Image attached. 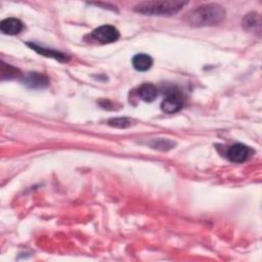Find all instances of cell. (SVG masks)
Returning <instances> with one entry per match:
<instances>
[{
  "instance_id": "cell-10",
  "label": "cell",
  "mask_w": 262,
  "mask_h": 262,
  "mask_svg": "<svg viewBox=\"0 0 262 262\" xmlns=\"http://www.w3.org/2000/svg\"><path fill=\"white\" fill-rule=\"evenodd\" d=\"M152 58L144 53H140V54H136L133 56L132 58V64L134 67L135 70L139 71V72H145L147 70H149L152 66Z\"/></svg>"
},
{
  "instance_id": "cell-8",
  "label": "cell",
  "mask_w": 262,
  "mask_h": 262,
  "mask_svg": "<svg viewBox=\"0 0 262 262\" xmlns=\"http://www.w3.org/2000/svg\"><path fill=\"white\" fill-rule=\"evenodd\" d=\"M243 28L244 30L260 34L261 32V17L256 12H250L243 18Z\"/></svg>"
},
{
  "instance_id": "cell-5",
  "label": "cell",
  "mask_w": 262,
  "mask_h": 262,
  "mask_svg": "<svg viewBox=\"0 0 262 262\" xmlns=\"http://www.w3.org/2000/svg\"><path fill=\"white\" fill-rule=\"evenodd\" d=\"M252 152L253 150L249 146L243 143H234L227 149L226 155L229 161L233 163H243L250 158Z\"/></svg>"
},
{
  "instance_id": "cell-4",
  "label": "cell",
  "mask_w": 262,
  "mask_h": 262,
  "mask_svg": "<svg viewBox=\"0 0 262 262\" xmlns=\"http://www.w3.org/2000/svg\"><path fill=\"white\" fill-rule=\"evenodd\" d=\"M183 106V98L178 91L170 90L167 96L161 103V108L164 113L174 114L180 111Z\"/></svg>"
},
{
  "instance_id": "cell-13",
  "label": "cell",
  "mask_w": 262,
  "mask_h": 262,
  "mask_svg": "<svg viewBox=\"0 0 262 262\" xmlns=\"http://www.w3.org/2000/svg\"><path fill=\"white\" fill-rule=\"evenodd\" d=\"M131 120L128 118H114L108 121V125L115 128L125 129L131 126Z\"/></svg>"
},
{
  "instance_id": "cell-6",
  "label": "cell",
  "mask_w": 262,
  "mask_h": 262,
  "mask_svg": "<svg viewBox=\"0 0 262 262\" xmlns=\"http://www.w3.org/2000/svg\"><path fill=\"white\" fill-rule=\"evenodd\" d=\"M23 83L29 88L40 89L48 86L49 79L45 75L40 73H28L25 75Z\"/></svg>"
},
{
  "instance_id": "cell-7",
  "label": "cell",
  "mask_w": 262,
  "mask_h": 262,
  "mask_svg": "<svg viewBox=\"0 0 262 262\" xmlns=\"http://www.w3.org/2000/svg\"><path fill=\"white\" fill-rule=\"evenodd\" d=\"M24 29L23 23L15 17H8L0 23V30L6 35H17Z\"/></svg>"
},
{
  "instance_id": "cell-1",
  "label": "cell",
  "mask_w": 262,
  "mask_h": 262,
  "mask_svg": "<svg viewBox=\"0 0 262 262\" xmlns=\"http://www.w3.org/2000/svg\"><path fill=\"white\" fill-rule=\"evenodd\" d=\"M225 9L216 3L203 4L185 14V21L192 27L215 26L225 18Z\"/></svg>"
},
{
  "instance_id": "cell-12",
  "label": "cell",
  "mask_w": 262,
  "mask_h": 262,
  "mask_svg": "<svg viewBox=\"0 0 262 262\" xmlns=\"http://www.w3.org/2000/svg\"><path fill=\"white\" fill-rule=\"evenodd\" d=\"M1 64H2L1 66V79L2 80L12 79V78H16V77L20 76V72L16 68H14L10 64H7L3 61L1 62Z\"/></svg>"
},
{
  "instance_id": "cell-3",
  "label": "cell",
  "mask_w": 262,
  "mask_h": 262,
  "mask_svg": "<svg viewBox=\"0 0 262 262\" xmlns=\"http://www.w3.org/2000/svg\"><path fill=\"white\" fill-rule=\"evenodd\" d=\"M91 36L94 40H96L101 44H108V43L116 42L119 39L120 32L114 26L103 25L93 30V32L91 33Z\"/></svg>"
},
{
  "instance_id": "cell-2",
  "label": "cell",
  "mask_w": 262,
  "mask_h": 262,
  "mask_svg": "<svg viewBox=\"0 0 262 262\" xmlns=\"http://www.w3.org/2000/svg\"><path fill=\"white\" fill-rule=\"evenodd\" d=\"M187 1H145L134 7L136 12L149 15H172L183 8Z\"/></svg>"
},
{
  "instance_id": "cell-9",
  "label": "cell",
  "mask_w": 262,
  "mask_h": 262,
  "mask_svg": "<svg viewBox=\"0 0 262 262\" xmlns=\"http://www.w3.org/2000/svg\"><path fill=\"white\" fill-rule=\"evenodd\" d=\"M28 46H30L32 49H34L36 52L42 54V55H45L47 57H52L54 59H57L59 61H68L70 59V57L61 52H58V51H55L53 49H49V48H44V47H41L39 45H36L34 43H28Z\"/></svg>"
},
{
  "instance_id": "cell-11",
  "label": "cell",
  "mask_w": 262,
  "mask_h": 262,
  "mask_svg": "<svg viewBox=\"0 0 262 262\" xmlns=\"http://www.w3.org/2000/svg\"><path fill=\"white\" fill-rule=\"evenodd\" d=\"M138 95L142 100L146 102H151L158 96V89L155 85L145 83L138 88Z\"/></svg>"
},
{
  "instance_id": "cell-14",
  "label": "cell",
  "mask_w": 262,
  "mask_h": 262,
  "mask_svg": "<svg viewBox=\"0 0 262 262\" xmlns=\"http://www.w3.org/2000/svg\"><path fill=\"white\" fill-rule=\"evenodd\" d=\"M173 145H174V143L171 142L170 140H167V139H165V140L160 139V140H158V141H155V142L151 144V146H152L154 148H158V149H162V150H164V149H169V148H171Z\"/></svg>"
}]
</instances>
